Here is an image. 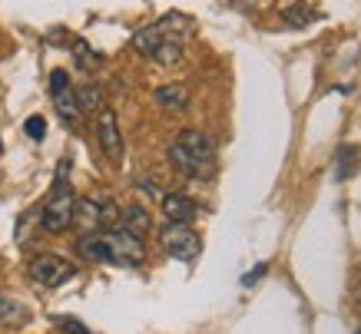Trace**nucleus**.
I'll list each match as a JSON object with an SVG mask.
<instances>
[{
    "instance_id": "1",
    "label": "nucleus",
    "mask_w": 361,
    "mask_h": 334,
    "mask_svg": "<svg viewBox=\"0 0 361 334\" xmlns=\"http://www.w3.org/2000/svg\"><path fill=\"white\" fill-rule=\"evenodd\" d=\"M192 30H196V23L189 20L186 13H166L163 20L136 30L133 50L142 56H149V60H156L159 66H173L183 60V44L189 40Z\"/></svg>"
},
{
    "instance_id": "2",
    "label": "nucleus",
    "mask_w": 361,
    "mask_h": 334,
    "mask_svg": "<svg viewBox=\"0 0 361 334\" xmlns=\"http://www.w3.org/2000/svg\"><path fill=\"white\" fill-rule=\"evenodd\" d=\"M169 159L179 173L196 175V179H212V173H216V146L199 130L179 132V140L169 146Z\"/></svg>"
},
{
    "instance_id": "3",
    "label": "nucleus",
    "mask_w": 361,
    "mask_h": 334,
    "mask_svg": "<svg viewBox=\"0 0 361 334\" xmlns=\"http://www.w3.org/2000/svg\"><path fill=\"white\" fill-rule=\"evenodd\" d=\"M73 209H77V195H73L70 183H66V179H56L54 192H50V199H47V205H44V216H40L44 232H50V235L66 232V228L73 225Z\"/></svg>"
},
{
    "instance_id": "4",
    "label": "nucleus",
    "mask_w": 361,
    "mask_h": 334,
    "mask_svg": "<svg viewBox=\"0 0 361 334\" xmlns=\"http://www.w3.org/2000/svg\"><path fill=\"white\" fill-rule=\"evenodd\" d=\"M73 222L90 232H97V228H110L120 222V209L110 202V199H103V195H87V199H80L77 209H73Z\"/></svg>"
},
{
    "instance_id": "5",
    "label": "nucleus",
    "mask_w": 361,
    "mask_h": 334,
    "mask_svg": "<svg viewBox=\"0 0 361 334\" xmlns=\"http://www.w3.org/2000/svg\"><path fill=\"white\" fill-rule=\"evenodd\" d=\"M103 245H106V259L110 265H140L146 259V248H142V238L126 232V228H113V232H103Z\"/></svg>"
},
{
    "instance_id": "6",
    "label": "nucleus",
    "mask_w": 361,
    "mask_h": 334,
    "mask_svg": "<svg viewBox=\"0 0 361 334\" xmlns=\"http://www.w3.org/2000/svg\"><path fill=\"white\" fill-rule=\"evenodd\" d=\"M163 248L173 255L176 261H192L199 255L202 242H199V235L189 225H183V222H169V225L163 228Z\"/></svg>"
},
{
    "instance_id": "7",
    "label": "nucleus",
    "mask_w": 361,
    "mask_h": 334,
    "mask_svg": "<svg viewBox=\"0 0 361 334\" xmlns=\"http://www.w3.org/2000/svg\"><path fill=\"white\" fill-rule=\"evenodd\" d=\"M30 278L40 285V288H60L73 278V265L60 255H40V259L30 261Z\"/></svg>"
},
{
    "instance_id": "8",
    "label": "nucleus",
    "mask_w": 361,
    "mask_h": 334,
    "mask_svg": "<svg viewBox=\"0 0 361 334\" xmlns=\"http://www.w3.org/2000/svg\"><path fill=\"white\" fill-rule=\"evenodd\" d=\"M50 99H54L56 113L63 116V123H77V119H80L77 89L70 87V76H66V70H54V73H50Z\"/></svg>"
},
{
    "instance_id": "9",
    "label": "nucleus",
    "mask_w": 361,
    "mask_h": 334,
    "mask_svg": "<svg viewBox=\"0 0 361 334\" xmlns=\"http://www.w3.org/2000/svg\"><path fill=\"white\" fill-rule=\"evenodd\" d=\"M97 140L110 162L123 159V132H120V123H116V113L110 106H103L97 113Z\"/></svg>"
},
{
    "instance_id": "10",
    "label": "nucleus",
    "mask_w": 361,
    "mask_h": 334,
    "mask_svg": "<svg viewBox=\"0 0 361 334\" xmlns=\"http://www.w3.org/2000/svg\"><path fill=\"white\" fill-rule=\"evenodd\" d=\"M163 216L169 218V222H183L186 225L189 218L196 216V205L189 202V195H183V192H163Z\"/></svg>"
},
{
    "instance_id": "11",
    "label": "nucleus",
    "mask_w": 361,
    "mask_h": 334,
    "mask_svg": "<svg viewBox=\"0 0 361 334\" xmlns=\"http://www.w3.org/2000/svg\"><path fill=\"white\" fill-rule=\"evenodd\" d=\"M120 228H126V232L142 238L149 228H153V218H149V212H146L142 205H126L120 212Z\"/></svg>"
},
{
    "instance_id": "12",
    "label": "nucleus",
    "mask_w": 361,
    "mask_h": 334,
    "mask_svg": "<svg viewBox=\"0 0 361 334\" xmlns=\"http://www.w3.org/2000/svg\"><path fill=\"white\" fill-rule=\"evenodd\" d=\"M156 103L163 109H186L189 106V89L183 83H166L156 89Z\"/></svg>"
},
{
    "instance_id": "13",
    "label": "nucleus",
    "mask_w": 361,
    "mask_h": 334,
    "mask_svg": "<svg viewBox=\"0 0 361 334\" xmlns=\"http://www.w3.org/2000/svg\"><path fill=\"white\" fill-rule=\"evenodd\" d=\"M361 162V152L355 149V146H341L338 152H335V169H338V179H351L355 175V169H358Z\"/></svg>"
},
{
    "instance_id": "14",
    "label": "nucleus",
    "mask_w": 361,
    "mask_h": 334,
    "mask_svg": "<svg viewBox=\"0 0 361 334\" xmlns=\"http://www.w3.org/2000/svg\"><path fill=\"white\" fill-rule=\"evenodd\" d=\"M282 20L288 23V27L302 30V27H308V23L318 20V11H312V7H305V4H292V7H285L282 11Z\"/></svg>"
},
{
    "instance_id": "15",
    "label": "nucleus",
    "mask_w": 361,
    "mask_h": 334,
    "mask_svg": "<svg viewBox=\"0 0 361 334\" xmlns=\"http://www.w3.org/2000/svg\"><path fill=\"white\" fill-rule=\"evenodd\" d=\"M80 255L83 259H90V261H110L106 259V245H103V238L97 235V232H90V235H83L80 238Z\"/></svg>"
},
{
    "instance_id": "16",
    "label": "nucleus",
    "mask_w": 361,
    "mask_h": 334,
    "mask_svg": "<svg viewBox=\"0 0 361 334\" xmlns=\"http://www.w3.org/2000/svg\"><path fill=\"white\" fill-rule=\"evenodd\" d=\"M77 103H80V113H99L103 109V89L87 83V87L77 89Z\"/></svg>"
},
{
    "instance_id": "17",
    "label": "nucleus",
    "mask_w": 361,
    "mask_h": 334,
    "mask_svg": "<svg viewBox=\"0 0 361 334\" xmlns=\"http://www.w3.org/2000/svg\"><path fill=\"white\" fill-rule=\"evenodd\" d=\"M73 56H77V63L83 70H97L99 66V54H93L87 47V40H73Z\"/></svg>"
},
{
    "instance_id": "18",
    "label": "nucleus",
    "mask_w": 361,
    "mask_h": 334,
    "mask_svg": "<svg viewBox=\"0 0 361 334\" xmlns=\"http://www.w3.org/2000/svg\"><path fill=\"white\" fill-rule=\"evenodd\" d=\"M23 318V308L13 298L7 295H0V324H11V321H20Z\"/></svg>"
},
{
    "instance_id": "19",
    "label": "nucleus",
    "mask_w": 361,
    "mask_h": 334,
    "mask_svg": "<svg viewBox=\"0 0 361 334\" xmlns=\"http://www.w3.org/2000/svg\"><path fill=\"white\" fill-rule=\"evenodd\" d=\"M23 132H27L30 140H44V136H47V123H44V116H30L27 123H23Z\"/></svg>"
},
{
    "instance_id": "20",
    "label": "nucleus",
    "mask_w": 361,
    "mask_h": 334,
    "mask_svg": "<svg viewBox=\"0 0 361 334\" xmlns=\"http://www.w3.org/2000/svg\"><path fill=\"white\" fill-rule=\"evenodd\" d=\"M265 271H269V265H265V261H262V265H255V268H252L249 275H242V285L249 288V285H255V281H262Z\"/></svg>"
},
{
    "instance_id": "21",
    "label": "nucleus",
    "mask_w": 361,
    "mask_h": 334,
    "mask_svg": "<svg viewBox=\"0 0 361 334\" xmlns=\"http://www.w3.org/2000/svg\"><path fill=\"white\" fill-rule=\"evenodd\" d=\"M60 324H63V328H66V331H70V334H90L87 328H83V324H80V321H73V318H60Z\"/></svg>"
},
{
    "instance_id": "22",
    "label": "nucleus",
    "mask_w": 361,
    "mask_h": 334,
    "mask_svg": "<svg viewBox=\"0 0 361 334\" xmlns=\"http://www.w3.org/2000/svg\"><path fill=\"white\" fill-rule=\"evenodd\" d=\"M0 156H4V142H0Z\"/></svg>"
},
{
    "instance_id": "23",
    "label": "nucleus",
    "mask_w": 361,
    "mask_h": 334,
    "mask_svg": "<svg viewBox=\"0 0 361 334\" xmlns=\"http://www.w3.org/2000/svg\"><path fill=\"white\" fill-rule=\"evenodd\" d=\"M358 334H361V328H358Z\"/></svg>"
}]
</instances>
